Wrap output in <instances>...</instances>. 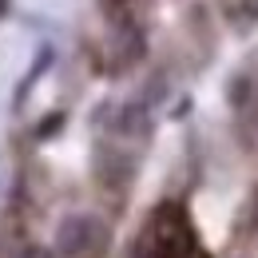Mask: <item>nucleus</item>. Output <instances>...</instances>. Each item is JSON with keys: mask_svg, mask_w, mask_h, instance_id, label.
Returning a JSON list of instances; mask_svg holds the SVG:
<instances>
[{"mask_svg": "<svg viewBox=\"0 0 258 258\" xmlns=\"http://www.w3.org/2000/svg\"><path fill=\"white\" fill-rule=\"evenodd\" d=\"M16 258H56V254H52L48 246H20V250H16Z\"/></svg>", "mask_w": 258, "mask_h": 258, "instance_id": "9d476101", "label": "nucleus"}, {"mask_svg": "<svg viewBox=\"0 0 258 258\" xmlns=\"http://www.w3.org/2000/svg\"><path fill=\"white\" fill-rule=\"evenodd\" d=\"M52 64H56V48H52V44H40L36 56H32V64H28V72H24V80H20V88L12 92V107H24V103H28V96L36 92V84L48 76Z\"/></svg>", "mask_w": 258, "mask_h": 258, "instance_id": "39448f33", "label": "nucleus"}, {"mask_svg": "<svg viewBox=\"0 0 258 258\" xmlns=\"http://www.w3.org/2000/svg\"><path fill=\"white\" fill-rule=\"evenodd\" d=\"M131 175H135V159L123 155L119 147H111V143H103L96 151V179L103 191H115L123 195L131 187Z\"/></svg>", "mask_w": 258, "mask_h": 258, "instance_id": "20e7f679", "label": "nucleus"}, {"mask_svg": "<svg viewBox=\"0 0 258 258\" xmlns=\"http://www.w3.org/2000/svg\"><path fill=\"white\" fill-rule=\"evenodd\" d=\"M147 56V32L143 24L131 16V12H119L111 16V32H107V72L111 76H123L135 64H143Z\"/></svg>", "mask_w": 258, "mask_h": 258, "instance_id": "7ed1b4c3", "label": "nucleus"}, {"mask_svg": "<svg viewBox=\"0 0 258 258\" xmlns=\"http://www.w3.org/2000/svg\"><path fill=\"white\" fill-rule=\"evenodd\" d=\"M107 8H111V16H119V12H131V0H103Z\"/></svg>", "mask_w": 258, "mask_h": 258, "instance_id": "9b49d317", "label": "nucleus"}, {"mask_svg": "<svg viewBox=\"0 0 258 258\" xmlns=\"http://www.w3.org/2000/svg\"><path fill=\"white\" fill-rule=\"evenodd\" d=\"M139 238H143L139 250L147 258H211L199 242V230H195L187 207L175 203V199L159 203L147 215V226H143Z\"/></svg>", "mask_w": 258, "mask_h": 258, "instance_id": "f257e3e1", "label": "nucleus"}, {"mask_svg": "<svg viewBox=\"0 0 258 258\" xmlns=\"http://www.w3.org/2000/svg\"><path fill=\"white\" fill-rule=\"evenodd\" d=\"M111 127L115 135H123V139H151V115H147V107L143 103H123L115 115H111Z\"/></svg>", "mask_w": 258, "mask_h": 258, "instance_id": "423d86ee", "label": "nucleus"}, {"mask_svg": "<svg viewBox=\"0 0 258 258\" xmlns=\"http://www.w3.org/2000/svg\"><path fill=\"white\" fill-rule=\"evenodd\" d=\"M64 127V111H56V115H52V119H44V123H40V127H36V135H40V139H44V135H52V131H60Z\"/></svg>", "mask_w": 258, "mask_h": 258, "instance_id": "1a4fd4ad", "label": "nucleus"}, {"mask_svg": "<svg viewBox=\"0 0 258 258\" xmlns=\"http://www.w3.org/2000/svg\"><path fill=\"white\" fill-rule=\"evenodd\" d=\"M4 12H8V0H0V16H4Z\"/></svg>", "mask_w": 258, "mask_h": 258, "instance_id": "f8f14e48", "label": "nucleus"}, {"mask_svg": "<svg viewBox=\"0 0 258 258\" xmlns=\"http://www.w3.org/2000/svg\"><path fill=\"white\" fill-rule=\"evenodd\" d=\"M258 24V0H234V28L246 32Z\"/></svg>", "mask_w": 258, "mask_h": 258, "instance_id": "6e6552de", "label": "nucleus"}, {"mask_svg": "<svg viewBox=\"0 0 258 258\" xmlns=\"http://www.w3.org/2000/svg\"><path fill=\"white\" fill-rule=\"evenodd\" d=\"M226 99H230L234 111H246L250 99H254V76H234L230 88H226Z\"/></svg>", "mask_w": 258, "mask_h": 258, "instance_id": "0eeeda50", "label": "nucleus"}, {"mask_svg": "<svg viewBox=\"0 0 258 258\" xmlns=\"http://www.w3.org/2000/svg\"><path fill=\"white\" fill-rule=\"evenodd\" d=\"M111 246V226L92 211L68 215L60 230H56V258H107Z\"/></svg>", "mask_w": 258, "mask_h": 258, "instance_id": "f03ea898", "label": "nucleus"}]
</instances>
